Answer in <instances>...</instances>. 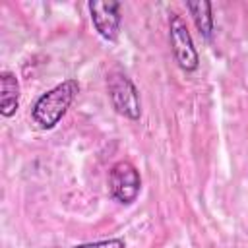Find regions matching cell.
<instances>
[{
    "label": "cell",
    "mask_w": 248,
    "mask_h": 248,
    "mask_svg": "<svg viewBox=\"0 0 248 248\" xmlns=\"http://www.w3.org/2000/svg\"><path fill=\"white\" fill-rule=\"evenodd\" d=\"M78 91H79V83L76 79H66L56 87H52L50 91L43 93L33 105V110H31L33 120L45 130L54 128L70 108Z\"/></svg>",
    "instance_id": "6da1fadb"
},
{
    "label": "cell",
    "mask_w": 248,
    "mask_h": 248,
    "mask_svg": "<svg viewBox=\"0 0 248 248\" xmlns=\"http://www.w3.org/2000/svg\"><path fill=\"white\" fill-rule=\"evenodd\" d=\"M107 85H108V97L114 110L130 120H138L141 114V101L134 81L124 72L114 70L108 74Z\"/></svg>",
    "instance_id": "7a4b0ae2"
},
{
    "label": "cell",
    "mask_w": 248,
    "mask_h": 248,
    "mask_svg": "<svg viewBox=\"0 0 248 248\" xmlns=\"http://www.w3.org/2000/svg\"><path fill=\"white\" fill-rule=\"evenodd\" d=\"M169 35H170L172 52H174L178 66L186 72H194L200 64V56L194 46L192 35L186 27V21L178 14H170L169 17Z\"/></svg>",
    "instance_id": "3957f363"
},
{
    "label": "cell",
    "mask_w": 248,
    "mask_h": 248,
    "mask_svg": "<svg viewBox=\"0 0 248 248\" xmlns=\"http://www.w3.org/2000/svg\"><path fill=\"white\" fill-rule=\"evenodd\" d=\"M140 188H141L140 172L130 161H118L116 165H112L108 172V190L116 202L120 203L136 202Z\"/></svg>",
    "instance_id": "277c9868"
},
{
    "label": "cell",
    "mask_w": 248,
    "mask_h": 248,
    "mask_svg": "<svg viewBox=\"0 0 248 248\" xmlns=\"http://www.w3.org/2000/svg\"><path fill=\"white\" fill-rule=\"evenodd\" d=\"M89 12H91V19L93 25L97 29V33L103 39L114 41L118 37L120 31V2L116 0H93L89 2Z\"/></svg>",
    "instance_id": "5b68a950"
},
{
    "label": "cell",
    "mask_w": 248,
    "mask_h": 248,
    "mask_svg": "<svg viewBox=\"0 0 248 248\" xmlns=\"http://www.w3.org/2000/svg\"><path fill=\"white\" fill-rule=\"evenodd\" d=\"M19 105V83L12 72H2L0 76V112L2 116L16 114Z\"/></svg>",
    "instance_id": "8992f818"
},
{
    "label": "cell",
    "mask_w": 248,
    "mask_h": 248,
    "mask_svg": "<svg viewBox=\"0 0 248 248\" xmlns=\"http://www.w3.org/2000/svg\"><path fill=\"white\" fill-rule=\"evenodd\" d=\"M200 35L203 39H211V33H213V16H211V4L205 2V0H200V2H188L186 4Z\"/></svg>",
    "instance_id": "52a82bcc"
},
{
    "label": "cell",
    "mask_w": 248,
    "mask_h": 248,
    "mask_svg": "<svg viewBox=\"0 0 248 248\" xmlns=\"http://www.w3.org/2000/svg\"><path fill=\"white\" fill-rule=\"evenodd\" d=\"M74 248H126V242L122 238H108V240H97V242L78 244Z\"/></svg>",
    "instance_id": "ba28073f"
}]
</instances>
